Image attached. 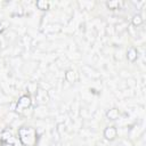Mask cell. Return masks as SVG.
<instances>
[{
  "label": "cell",
  "mask_w": 146,
  "mask_h": 146,
  "mask_svg": "<svg viewBox=\"0 0 146 146\" xmlns=\"http://www.w3.org/2000/svg\"><path fill=\"white\" fill-rule=\"evenodd\" d=\"M18 139L23 146H35L38 143V131L33 127H21Z\"/></svg>",
  "instance_id": "obj_1"
},
{
  "label": "cell",
  "mask_w": 146,
  "mask_h": 146,
  "mask_svg": "<svg viewBox=\"0 0 146 146\" xmlns=\"http://www.w3.org/2000/svg\"><path fill=\"white\" fill-rule=\"evenodd\" d=\"M32 104V100H31V97L29 95H23L18 98V102H17V105H16V110L17 111H23L25 108H29Z\"/></svg>",
  "instance_id": "obj_2"
},
{
  "label": "cell",
  "mask_w": 146,
  "mask_h": 146,
  "mask_svg": "<svg viewBox=\"0 0 146 146\" xmlns=\"http://www.w3.org/2000/svg\"><path fill=\"white\" fill-rule=\"evenodd\" d=\"M103 136H104V138H105L106 140L112 141V140H114V139L117 137V129H116L115 127H113V125H108V127H106V128L104 129Z\"/></svg>",
  "instance_id": "obj_3"
},
{
  "label": "cell",
  "mask_w": 146,
  "mask_h": 146,
  "mask_svg": "<svg viewBox=\"0 0 146 146\" xmlns=\"http://www.w3.org/2000/svg\"><path fill=\"white\" fill-rule=\"evenodd\" d=\"M120 115H121V113H120V111H119L116 107L110 108V110L106 112V117H107L108 120H112V121L117 120V119L120 117Z\"/></svg>",
  "instance_id": "obj_4"
},
{
  "label": "cell",
  "mask_w": 146,
  "mask_h": 146,
  "mask_svg": "<svg viewBox=\"0 0 146 146\" xmlns=\"http://www.w3.org/2000/svg\"><path fill=\"white\" fill-rule=\"evenodd\" d=\"M137 58H138V51H137V49L135 47H130L128 49V51H127V59L129 62H131V63H135L137 60Z\"/></svg>",
  "instance_id": "obj_5"
},
{
  "label": "cell",
  "mask_w": 146,
  "mask_h": 146,
  "mask_svg": "<svg viewBox=\"0 0 146 146\" xmlns=\"http://www.w3.org/2000/svg\"><path fill=\"white\" fill-rule=\"evenodd\" d=\"M35 97H36V99L40 102V104H44V103H47V102L49 100V96H48L47 91L41 90V89L35 92Z\"/></svg>",
  "instance_id": "obj_6"
},
{
  "label": "cell",
  "mask_w": 146,
  "mask_h": 146,
  "mask_svg": "<svg viewBox=\"0 0 146 146\" xmlns=\"http://www.w3.org/2000/svg\"><path fill=\"white\" fill-rule=\"evenodd\" d=\"M121 6H122V2H121V1H117V0H111V1H107V2H106V7H107L110 10H116V9H119Z\"/></svg>",
  "instance_id": "obj_7"
},
{
  "label": "cell",
  "mask_w": 146,
  "mask_h": 146,
  "mask_svg": "<svg viewBox=\"0 0 146 146\" xmlns=\"http://www.w3.org/2000/svg\"><path fill=\"white\" fill-rule=\"evenodd\" d=\"M131 23H132L133 26H137V27H138V26H140V25L144 23V18H143V16H141L140 14H136V15L132 16Z\"/></svg>",
  "instance_id": "obj_8"
},
{
  "label": "cell",
  "mask_w": 146,
  "mask_h": 146,
  "mask_svg": "<svg viewBox=\"0 0 146 146\" xmlns=\"http://www.w3.org/2000/svg\"><path fill=\"white\" fill-rule=\"evenodd\" d=\"M1 140L3 141V143H6V144H14V137H13V135L10 133V132H8V131H3L2 132V137H1Z\"/></svg>",
  "instance_id": "obj_9"
},
{
  "label": "cell",
  "mask_w": 146,
  "mask_h": 146,
  "mask_svg": "<svg viewBox=\"0 0 146 146\" xmlns=\"http://www.w3.org/2000/svg\"><path fill=\"white\" fill-rule=\"evenodd\" d=\"M35 6L40 10H48L49 9V2L46 0H38L35 2Z\"/></svg>",
  "instance_id": "obj_10"
},
{
  "label": "cell",
  "mask_w": 146,
  "mask_h": 146,
  "mask_svg": "<svg viewBox=\"0 0 146 146\" xmlns=\"http://www.w3.org/2000/svg\"><path fill=\"white\" fill-rule=\"evenodd\" d=\"M65 80L70 83H73L75 81V72L73 70H67L65 72Z\"/></svg>",
  "instance_id": "obj_11"
},
{
  "label": "cell",
  "mask_w": 146,
  "mask_h": 146,
  "mask_svg": "<svg viewBox=\"0 0 146 146\" xmlns=\"http://www.w3.org/2000/svg\"><path fill=\"white\" fill-rule=\"evenodd\" d=\"M3 31H5V27H3V25L0 23V34H2V33H3Z\"/></svg>",
  "instance_id": "obj_12"
}]
</instances>
